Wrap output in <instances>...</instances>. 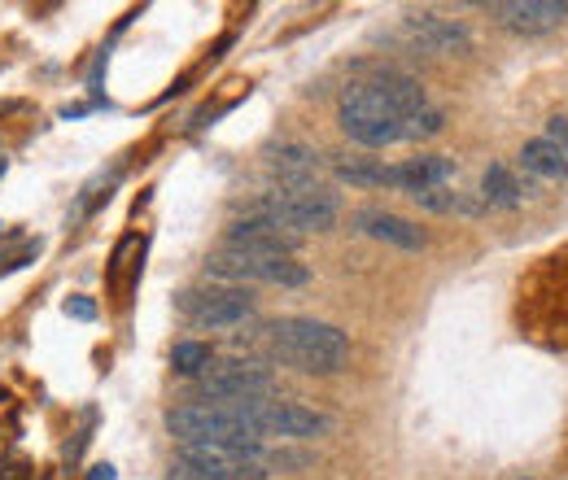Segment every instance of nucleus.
Listing matches in <instances>:
<instances>
[{
	"instance_id": "1",
	"label": "nucleus",
	"mask_w": 568,
	"mask_h": 480,
	"mask_svg": "<svg viewBox=\"0 0 568 480\" xmlns=\"http://www.w3.org/2000/svg\"><path fill=\"white\" fill-rule=\"evenodd\" d=\"M267 341L276 349V358L306 371V376H337L351 358V337L333 324H320V319H276L267 328Z\"/></svg>"
},
{
	"instance_id": "2",
	"label": "nucleus",
	"mask_w": 568,
	"mask_h": 480,
	"mask_svg": "<svg viewBox=\"0 0 568 480\" xmlns=\"http://www.w3.org/2000/svg\"><path fill=\"white\" fill-rule=\"evenodd\" d=\"M166 432L180 446H236V450H254L263 446V432L232 407H214V402H189L166 415Z\"/></svg>"
},
{
	"instance_id": "3",
	"label": "nucleus",
	"mask_w": 568,
	"mask_h": 480,
	"mask_svg": "<svg viewBox=\"0 0 568 480\" xmlns=\"http://www.w3.org/2000/svg\"><path fill=\"white\" fill-rule=\"evenodd\" d=\"M337 114H342V132L363 149H385V144L403 140V119L389 110V101L376 92L372 79H355L342 92Z\"/></svg>"
},
{
	"instance_id": "4",
	"label": "nucleus",
	"mask_w": 568,
	"mask_h": 480,
	"mask_svg": "<svg viewBox=\"0 0 568 480\" xmlns=\"http://www.w3.org/2000/svg\"><path fill=\"white\" fill-rule=\"evenodd\" d=\"M254 214L272 218L276 227H284L288 236L302 232H328L337 223V193L306 184V188H276L263 202H254Z\"/></svg>"
},
{
	"instance_id": "5",
	"label": "nucleus",
	"mask_w": 568,
	"mask_h": 480,
	"mask_svg": "<svg viewBox=\"0 0 568 480\" xmlns=\"http://www.w3.org/2000/svg\"><path fill=\"white\" fill-rule=\"evenodd\" d=\"M276 394V380L263 362H211L197 376V398L214 407H241V402H263Z\"/></svg>"
},
{
	"instance_id": "6",
	"label": "nucleus",
	"mask_w": 568,
	"mask_h": 480,
	"mask_svg": "<svg viewBox=\"0 0 568 480\" xmlns=\"http://www.w3.org/2000/svg\"><path fill=\"white\" fill-rule=\"evenodd\" d=\"M206 275L223 279L227 288H245V284H281V288H302L311 272L293 258H258V254H241V249H219Z\"/></svg>"
},
{
	"instance_id": "7",
	"label": "nucleus",
	"mask_w": 568,
	"mask_h": 480,
	"mask_svg": "<svg viewBox=\"0 0 568 480\" xmlns=\"http://www.w3.org/2000/svg\"><path fill=\"white\" fill-rule=\"evenodd\" d=\"M250 423L263 437H284V441H315V437L333 432L328 415L315 411V407H302V402H254Z\"/></svg>"
},
{
	"instance_id": "8",
	"label": "nucleus",
	"mask_w": 568,
	"mask_h": 480,
	"mask_svg": "<svg viewBox=\"0 0 568 480\" xmlns=\"http://www.w3.org/2000/svg\"><path fill=\"white\" fill-rule=\"evenodd\" d=\"M180 310L197 324V328H236L245 319H254L258 302L250 288H211V293H184Z\"/></svg>"
},
{
	"instance_id": "9",
	"label": "nucleus",
	"mask_w": 568,
	"mask_h": 480,
	"mask_svg": "<svg viewBox=\"0 0 568 480\" xmlns=\"http://www.w3.org/2000/svg\"><path fill=\"white\" fill-rule=\"evenodd\" d=\"M297 245H302V236H288L284 227H276V223L263 218V214L236 218V223L223 232V249H241V254H258V258H293Z\"/></svg>"
},
{
	"instance_id": "10",
	"label": "nucleus",
	"mask_w": 568,
	"mask_h": 480,
	"mask_svg": "<svg viewBox=\"0 0 568 480\" xmlns=\"http://www.w3.org/2000/svg\"><path fill=\"white\" fill-rule=\"evenodd\" d=\"M355 227L363 232V236H372V241H385V245H394V249H412V254L428 245L425 227H416L412 218L389 214V210H358Z\"/></svg>"
},
{
	"instance_id": "11",
	"label": "nucleus",
	"mask_w": 568,
	"mask_h": 480,
	"mask_svg": "<svg viewBox=\"0 0 568 480\" xmlns=\"http://www.w3.org/2000/svg\"><path fill=\"white\" fill-rule=\"evenodd\" d=\"M407 31L425 44L428 53H442V58H455V53H468L473 49V35L464 22H450V18H437V13H407Z\"/></svg>"
},
{
	"instance_id": "12",
	"label": "nucleus",
	"mask_w": 568,
	"mask_h": 480,
	"mask_svg": "<svg viewBox=\"0 0 568 480\" xmlns=\"http://www.w3.org/2000/svg\"><path fill=\"white\" fill-rule=\"evenodd\" d=\"M565 13H568L565 0H511V4H495V18L507 31H516V35L551 31Z\"/></svg>"
},
{
	"instance_id": "13",
	"label": "nucleus",
	"mask_w": 568,
	"mask_h": 480,
	"mask_svg": "<svg viewBox=\"0 0 568 480\" xmlns=\"http://www.w3.org/2000/svg\"><path fill=\"white\" fill-rule=\"evenodd\" d=\"M455 175V162L442 157V153H425V157H412L403 166H394V180L398 188L412 197V193H425V188H446V180Z\"/></svg>"
},
{
	"instance_id": "14",
	"label": "nucleus",
	"mask_w": 568,
	"mask_h": 480,
	"mask_svg": "<svg viewBox=\"0 0 568 480\" xmlns=\"http://www.w3.org/2000/svg\"><path fill=\"white\" fill-rule=\"evenodd\" d=\"M315 171H320V157L306 144H284V149L272 153V175L281 180V188H306V184H315Z\"/></svg>"
},
{
	"instance_id": "15",
	"label": "nucleus",
	"mask_w": 568,
	"mask_h": 480,
	"mask_svg": "<svg viewBox=\"0 0 568 480\" xmlns=\"http://www.w3.org/2000/svg\"><path fill=\"white\" fill-rule=\"evenodd\" d=\"M372 83H376V92L389 101V110H394L398 119H407V114H416V110L428 105L425 88H420L412 74H403V70H381Z\"/></svg>"
},
{
	"instance_id": "16",
	"label": "nucleus",
	"mask_w": 568,
	"mask_h": 480,
	"mask_svg": "<svg viewBox=\"0 0 568 480\" xmlns=\"http://www.w3.org/2000/svg\"><path fill=\"white\" fill-rule=\"evenodd\" d=\"M520 162H525V171L538 175V180H568V153H560L551 140H542V136L525 140Z\"/></svg>"
},
{
	"instance_id": "17",
	"label": "nucleus",
	"mask_w": 568,
	"mask_h": 480,
	"mask_svg": "<svg viewBox=\"0 0 568 480\" xmlns=\"http://www.w3.org/2000/svg\"><path fill=\"white\" fill-rule=\"evenodd\" d=\"M337 180L351 188H398L394 166L372 162V157H355V162H337Z\"/></svg>"
},
{
	"instance_id": "18",
	"label": "nucleus",
	"mask_w": 568,
	"mask_h": 480,
	"mask_svg": "<svg viewBox=\"0 0 568 480\" xmlns=\"http://www.w3.org/2000/svg\"><path fill=\"white\" fill-rule=\"evenodd\" d=\"M481 197L498 210H516L520 206V184L511 180L507 166H490V171L481 175Z\"/></svg>"
},
{
	"instance_id": "19",
	"label": "nucleus",
	"mask_w": 568,
	"mask_h": 480,
	"mask_svg": "<svg viewBox=\"0 0 568 480\" xmlns=\"http://www.w3.org/2000/svg\"><path fill=\"white\" fill-rule=\"evenodd\" d=\"M412 202L428 214H477L481 202H468V197H459V193H450V188H425V193H412Z\"/></svg>"
},
{
	"instance_id": "20",
	"label": "nucleus",
	"mask_w": 568,
	"mask_h": 480,
	"mask_svg": "<svg viewBox=\"0 0 568 480\" xmlns=\"http://www.w3.org/2000/svg\"><path fill=\"white\" fill-rule=\"evenodd\" d=\"M446 132V114L437 110V105H425V110H416V114H407L403 119V140H433Z\"/></svg>"
},
{
	"instance_id": "21",
	"label": "nucleus",
	"mask_w": 568,
	"mask_h": 480,
	"mask_svg": "<svg viewBox=\"0 0 568 480\" xmlns=\"http://www.w3.org/2000/svg\"><path fill=\"white\" fill-rule=\"evenodd\" d=\"M171 367L180 371V376H202L206 367H211V345H202V341H180L175 349H171Z\"/></svg>"
},
{
	"instance_id": "22",
	"label": "nucleus",
	"mask_w": 568,
	"mask_h": 480,
	"mask_svg": "<svg viewBox=\"0 0 568 480\" xmlns=\"http://www.w3.org/2000/svg\"><path fill=\"white\" fill-rule=\"evenodd\" d=\"M263 468H311L306 450H263Z\"/></svg>"
},
{
	"instance_id": "23",
	"label": "nucleus",
	"mask_w": 568,
	"mask_h": 480,
	"mask_svg": "<svg viewBox=\"0 0 568 480\" xmlns=\"http://www.w3.org/2000/svg\"><path fill=\"white\" fill-rule=\"evenodd\" d=\"M67 315H71V319H83V324H88V319H97V302L79 293V297H71V302H67Z\"/></svg>"
},
{
	"instance_id": "24",
	"label": "nucleus",
	"mask_w": 568,
	"mask_h": 480,
	"mask_svg": "<svg viewBox=\"0 0 568 480\" xmlns=\"http://www.w3.org/2000/svg\"><path fill=\"white\" fill-rule=\"evenodd\" d=\"M542 140H551L560 153H568V119H551V123H547V136Z\"/></svg>"
},
{
	"instance_id": "25",
	"label": "nucleus",
	"mask_w": 568,
	"mask_h": 480,
	"mask_svg": "<svg viewBox=\"0 0 568 480\" xmlns=\"http://www.w3.org/2000/svg\"><path fill=\"white\" fill-rule=\"evenodd\" d=\"M171 480H206V477H197V472H189L184 463H175V468H171Z\"/></svg>"
},
{
	"instance_id": "26",
	"label": "nucleus",
	"mask_w": 568,
	"mask_h": 480,
	"mask_svg": "<svg viewBox=\"0 0 568 480\" xmlns=\"http://www.w3.org/2000/svg\"><path fill=\"white\" fill-rule=\"evenodd\" d=\"M88 480H114V468H110V463H101V468H92V477Z\"/></svg>"
},
{
	"instance_id": "27",
	"label": "nucleus",
	"mask_w": 568,
	"mask_h": 480,
	"mask_svg": "<svg viewBox=\"0 0 568 480\" xmlns=\"http://www.w3.org/2000/svg\"><path fill=\"white\" fill-rule=\"evenodd\" d=\"M0 175H4V153H0Z\"/></svg>"
}]
</instances>
